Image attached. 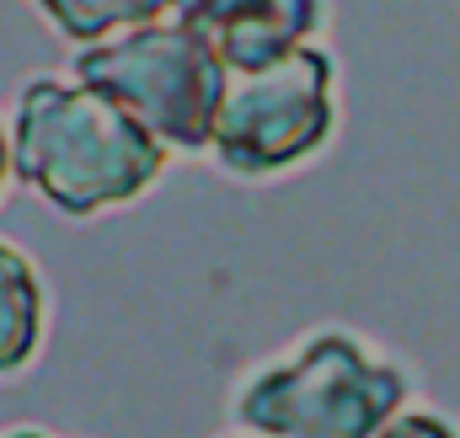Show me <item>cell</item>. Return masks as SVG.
Segmentation results:
<instances>
[{
  "instance_id": "cell-1",
  "label": "cell",
  "mask_w": 460,
  "mask_h": 438,
  "mask_svg": "<svg viewBox=\"0 0 460 438\" xmlns=\"http://www.w3.org/2000/svg\"><path fill=\"white\" fill-rule=\"evenodd\" d=\"M166 171V145L113 97L32 75L16 92L11 128V177L43 193L65 219H92L102 209L134 204Z\"/></svg>"
},
{
  "instance_id": "cell-2",
  "label": "cell",
  "mask_w": 460,
  "mask_h": 438,
  "mask_svg": "<svg viewBox=\"0 0 460 438\" xmlns=\"http://www.w3.org/2000/svg\"><path fill=\"white\" fill-rule=\"evenodd\" d=\"M407 396V374L369 342L316 331L235 390V423L257 438H375L402 417Z\"/></svg>"
},
{
  "instance_id": "cell-3",
  "label": "cell",
  "mask_w": 460,
  "mask_h": 438,
  "mask_svg": "<svg viewBox=\"0 0 460 438\" xmlns=\"http://www.w3.org/2000/svg\"><path fill=\"white\" fill-rule=\"evenodd\" d=\"M70 75L123 112H134L166 150H209V128L226 97V59L182 22H150L108 43L75 48Z\"/></svg>"
},
{
  "instance_id": "cell-4",
  "label": "cell",
  "mask_w": 460,
  "mask_h": 438,
  "mask_svg": "<svg viewBox=\"0 0 460 438\" xmlns=\"http://www.w3.org/2000/svg\"><path fill=\"white\" fill-rule=\"evenodd\" d=\"M338 134V65L305 43L268 65L230 70L209 150L230 177H279L305 166Z\"/></svg>"
},
{
  "instance_id": "cell-5",
  "label": "cell",
  "mask_w": 460,
  "mask_h": 438,
  "mask_svg": "<svg viewBox=\"0 0 460 438\" xmlns=\"http://www.w3.org/2000/svg\"><path fill=\"white\" fill-rule=\"evenodd\" d=\"M327 0H172V22L209 38L226 70L268 65L322 32Z\"/></svg>"
},
{
  "instance_id": "cell-6",
  "label": "cell",
  "mask_w": 460,
  "mask_h": 438,
  "mask_svg": "<svg viewBox=\"0 0 460 438\" xmlns=\"http://www.w3.org/2000/svg\"><path fill=\"white\" fill-rule=\"evenodd\" d=\"M43 342V284L27 251L0 241V374H16L38 358Z\"/></svg>"
},
{
  "instance_id": "cell-7",
  "label": "cell",
  "mask_w": 460,
  "mask_h": 438,
  "mask_svg": "<svg viewBox=\"0 0 460 438\" xmlns=\"http://www.w3.org/2000/svg\"><path fill=\"white\" fill-rule=\"evenodd\" d=\"M32 5L75 48H92V43L118 38V32L150 27V22H161L172 11V0H32Z\"/></svg>"
},
{
  "instance_id": "cell-8",
  "label": "cell",
  "mask_w": 460,
  "mask_h": 438,
  "mask_svg": "<svg viewBox=\"0 0 460 438\" xmlns=\"http://www.w3.org/2000/svg\"><path fill=\"white\" fill-rule=\"evenodd\" d=\"M375 438H460V428L450 417H439V412H402V417H391Z\"/></svg>"
},
{
  "instance_id": "cell-9",
  "label": "cell",
  "mask_w": 460,
  "mask_h": 438,
  "mask_svg": "<svg viewBox=\"0 0 460 438\" xmlns=\"http://www.w3.org/2000/svg\"><path fill=\"white\" fill-rule=\"evenodd\" d=\"M5 182H11V134L0 128V193H5Z\"/></svg>"
},
{
  "instance_id": "cell-10",
  "label": "cell",
  "mask_w": 460,
  "mask_h": 438,
  "mask_svg": "<svg viewBox=\"0 0 460 438\" xmlns=\"http://www.w3.org/2000/svg\"><path fill=\"white\" fill-rule=\"evenodd\" d=\"M0 438H43V434H32V428H11V434H0Z\"/></svg>"
}]
</instances>
